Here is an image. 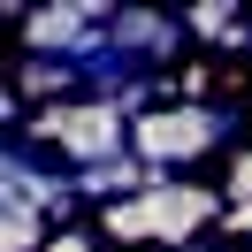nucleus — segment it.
I'll return each mask as SVG.
<instances>
[{
    "label": "nucleus",
    "mask_w": 252,
    "mask_h": 252,
    "mask_svg": "<svg viewBox=\"0 0 252 252\" xmlns=\"http://www.w3.org/2000/svg\"><path fill=\"white\" fill-rule=\"evenodd\" d=\"M252 145V92L221 77H191L176 99H160L153 115H138L130 153L153 176H199V168H229Z\"/></svg>",
    "instance_id": "nucleus-1"
},
{
    "label": "nucleus",
    "mask_w": 252,
    "mask_h": 252,
    "mask_svg": "<svg viewBox=\"0 0 252 252\" xmlns=\"http://www.w3.org/2000/svg\"><path fill=\"white\" fill-rule=\"evenodd\" d=\"M221 229H229V199L214 176H153L138 199L99 214L107 252H191Z\"/></svg>",
    "instance_id": "nucleus-2"
},
{
    "label": "nucleus",
    "mask_w": 252,
    "mask_h": 252,
    "mask_svg": "<svg viewBox=\"0 0 252 252\" xmlns=\"http://www.w3.org/2000/svg\"><path fill=\"white\" fill-rule=\"evenodd\" d=\"M38 130L54 138V153H62L69 168H99V160H123L130 153V115L123 107H92V99L38 115Z\"/></svg>",
    "instance_id": "nucleus-3"
}]
</instances>
